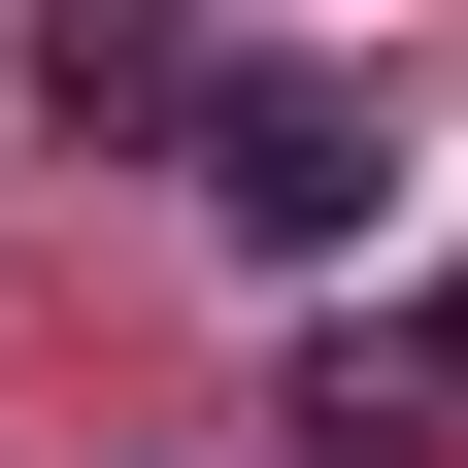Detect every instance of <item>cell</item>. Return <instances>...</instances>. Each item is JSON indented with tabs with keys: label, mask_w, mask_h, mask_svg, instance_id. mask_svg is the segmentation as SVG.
I'll return each instance as SVG.
<instances>
[{
	"label": "cell",
	"mask_w": 468,
	"mask_h": 468,
	"mask_svg": "<svg viewBox=\"0 0 468 468\" xmlns=\"http://www.w3.org/2000/svg\"><path fill=\"white\" fill-rule=\"evenodd\" d=\"M368 167H401L368 68H234V101H201V234H234V268H335V234H368Z\"/></svg>",
	"instance_id": "6da1fadb"
},
{
	"label": "cell",
	"mask_w": 468,
	"mask_h": 468,
	"mask_svg": "<svg viewBox=\"0 0 468 468\" xmlns=\"http://www.w3.org/2000/svg\"><path fill=\"white\" fill-rule=\"evenodd\" d=\"M34 101H68V134H167V167H201L234 34H201V0H34Z\"/></svg>",
	"instance_id": "7a4b0ae2"
},
{
	"label": "cell",
	"mask_w": 468,
	"mask_h": 468,
	"mask_svg": "<svg viewBox=\"0 0 468 468\" xmlns=\"http://www.w3.org/2000/svg\"><path fill=\"white\" fill-rule=\"evenodd\" d=\"M268 435H302V468H435V368H401V335H335V368L268 401Z\"/></svg>",
	"instance_id": "3957f363"
},
{
	"label": "cell",
	"mask_w": 468,
	"mask_h": 468,
	"mask_svg": "<svg viewBox=\"0 0 468 468\" xmlns=\"http://www.w3.org/2000/svg\"><path fill=\"white\" fill-rule=\"evenodd\" d=\"M401 368H435V401H468V268H435V302H401Z\"/></svg>",
	"instance_id": "277c9868"
}]
</instances>
